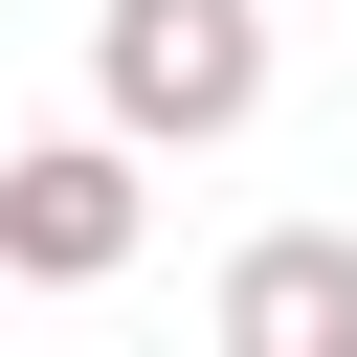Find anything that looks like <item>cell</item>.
Instances as JSON below:
<instances>
[{"mask_svg": "<svg viewBox=\"0 0 357 357\" xmlns=\"http://www.w3.org/2000/svg\"><path fill=\"white\" fill-rule=\"evenodd\" d=\"M268 112V0H89V134L201 156Z\"/></svg>", "mask_w": 357, "mask_h": 357, "instance_id": "6da1fadb", "label": "cell"}, {"mask_svg": "<svg viewBox=\"0 0 357 357\" xmlns=\"http://www.w3.org/2000/svg\"><path fill=\"white\" fill-rule=\"evenodd\" d=\"M134 223H156L134 134H22V156H0V268H22V290H112Z\"/></svg>", "mask_w": 357, "mask_h": 357, "instance_id": "7a4b0ae2", "label": "cell"}, {"mask_svg": "<svg viewBox=\"0 0 357 357\" xmlns=\"http://www.w3.org/2000/svg\"><path fill=\"white\" fill-rule=\"evenodd\" d=\"M223 357H357V223L223 245Z\"/></svg>", "mask_w": 357, "mask_h": 357, "instance_id": "3957f363", "label": "cell"}]
</instances>
